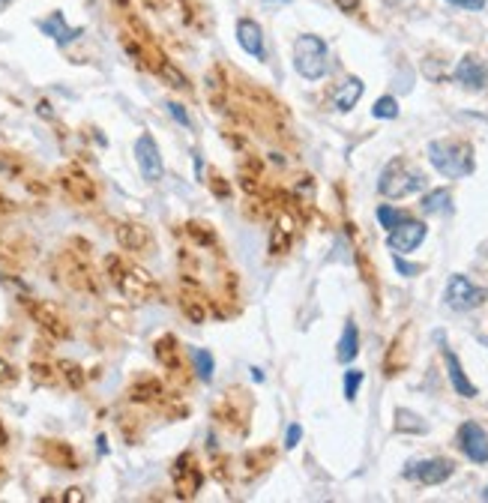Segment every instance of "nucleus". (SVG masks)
Instances as JSON below:
<instances>
[{
	"mask_svg": "<svg viewBox=\"0 0 488 503\" xmlns=\"http://www.w3.org/2000/svg\"><path fill=\"white\" fill-rule=\"evenodd\" d=\"M360 384H362V372H357V368H351V372L345 375V398H348V401L357 398Z\"/></svg>",
	"mask_w": 488,
	"mask_h": 503,
	"instance_id": "nucleus-28",
	"label": "nucleus"
},
{
	"mask_svg": "<svg viewBox=\"0 0 488 503\" xmlns=\"http://www.w3.org/2000/svg\"><path fill=\"white\" fill-rule=\"evenodd\" d=\"M6 4H9V0H0V6H6Z\"/></svg>",
	"mask_w": 488,
	"mask_h": 503,
	"instance_id": "nucleus-41",
	"label": "nucleus"
},
{
	"mask_svg": "<svg viewBox=\"0 0 488 503\" xmlns=\"http://www.w3.org/2000/svg\"><path fill=\"white\" fill-rule=\"evenodd\" d=\"M135 162H138V171L147 183H159L162 174H165V165H162V153H159V144L153 141L150 132H144L135 141Z\"/></svg>",
	"mask_w": 488,
	"mask_h": 503,
	"instance_id": "nucleus-6",
	"label": "nucleus"
},
{
	"mask_svg": "<svg viewBox=\"0 0 488 503\" xmlns=\"http://www.w3.org/2000/svg\"><path fill=\"white\" fill-rule=\"evenodd\" d=\"M336 4H339L341 13H357L360 9V0H336Z\"/></svg>",
	"mask_w": 488,
	"mask_h": 503,
	"instance_id": "nucleus-37",
	"label": "nucleus"
},
{
	"mask_svg": "<svg viewBox=\"0 0 488 503\" xmlns=\"http://www.w3.org/2000/svg\"><path fill=\"white\" fill-rule=\"evenodd\" d=\"M279 4H287V0H279Z\"/></svg>",
	"mask_w": 488,
	"mask_h": 503,
	"instance_id": "nucleus-42",
	"label": "nucleus"
},
{
	"mask_svg": "<svg viewBox=\"0 0 488 503\" xmlns=\"http://www.w3.org/2000/svg\"><path fill=\"white\" fill-rule=\"evenodd\" d=\"M114 237L126 252H144L150 246V240H153L150 231L144 225H138V222H120V225L114 228Z\"/></svg>",
	"mask_w": 488,
	"mask_h": 503,
	"instance_id": "nucleus-14",
	"label": "nucleus"
},
{
	"mask_svg": "<svg viewBox=\"0 0 488 503\" xmlns=\"http://www.w3.org/2000/svg\"><path fill=\"white\" fill-rule=\"evenodd\" d=\"M456 474V464L449 458H423V462H410L405 467V476L407 479H416L423 485H440Z\"/></svg>",
	"mask_w": 488,
	"mask_h": 503,
	"instance_id": "nucleus-7",
	"label": "nucleus"
},
{
	"mask_svg": "<svg viewBox=\"0 0 488 503\" xmlns=\"http://www.w3.org/2000/svg\"><path fill=\"white\" fill-rule=\"evenodd\" d=\"M357 354H360V333H357V323L348 321L345 333H341V339L336 344V360L348 365V363L357 360Z\"/></svg>",
	"mask_w": 488,
	"mask_h": 503,
	"instance_id": "nucleus-17",
	"label": "nucleus"
},
{
	"mask_svg": "<svg viewBox=\"0 0 488 503\" xmlns=\"http://www.w3.org/2000/svg\"><path fill=\"white\" fill-rule=\"evenodd\" d=\"M63 500H66V503H81V500H84L81 488H69V491H66V495H63Z\"/></svg>",
	"mask_w": 488,
	"mask_h": 503,
	"instance_id": "nucleus-38",
	"label": "nucleus"
},
{
	"mask_svg": "<svg viewBox=\"0 0 488 503\" xmlns=\"http://www.w3.org/2000/svg\"><path fill=\"white\" fill-rule=\"evenodd\" d=\"M362 90H365V87H362L360 78H348V81L336 90V99H332V102H336V108H339V111H351L353 105L360 102Z\"/></svg>",
	"mask_w": 488,
	"mask_h": 503,
	"instance_id": "nucleus-18",
	"label": "nucleus"
},
{
	"mask_svg": "<svg viewBox=\"0 0 488 503\" xmlns=\"http://www.w3.org/2000/svg\"><path fill=\"white\" fill-rule=\"evenodd\" d=\"M156 356L165 368H177V342L174 335H165V339L156 342Z\"/></svg>",
	"mask_w": 488,
	"mask_h": 503,
	"instance_id": "nucleus-23",
	"label": "nucleus"
},
{
	"mask_svg": "<svg viewBox=\"0 0 488 503\" xmlns=\"http://www.w3.org/2000/svg\"><path fill=\"white\" fill-rule=\"evenodd\" d=\"M192 363H195V372L201 381H213V372H216V363H213V354L210 351H192Z\"/></svg>",
	"mask_w": 488,
	"mask_h": 503,
	"instance_id": "nucleus-21",
	"label": "nucleus"
},
{
	"mask_svg": "<svg viewBox=\"0 0 488 503\" xmlns=\"http://www.w3.org/2000/svg\"><path fill=\"white\" fill-rule=\"evenodd\" d=\"M25 309H27V315L36 321L42 330H46L48 335H54V339H66V335H69V327H66L63 315L51 303H42V300H27Z\"/></svg>",
	"mask_w": 488,
	"mask_h": 503,
	"instance_id": "nucleus-11",
	"label": "nucleus"
},
{
	"mask_svg": "<svg viewBox=\"0 0 488 503\" xmlns=\"http://www.w3.org/2000/svg\"><path fill=\"white\" fill-rule=\"evenodd\" d=\"M423 210H426V213H449V210H452L449 189H431V192L423 198Z\"/></svg>",
	"mask_w": 488,
	"mask_h": 503,
	"instance_id": "nucleus-20",
	"label": "nucleus"
},
{
	"mask_svg": "<svg viewBox=\"0 0 488 503\" xmlns=\"http://www.w3.org/2000/svg\"><path fill=\"white\" fill-rule=\"evenodd\" d=\"M39 30L46 33V36H51L57 46H69V42H75L84 33L81 27H69V25H66L63 13H51L48 18H42L39 21Z\"/></svg>",
	"mask_w": 488,
	"mask_h": 503,
	"instance_id": "nucleus-15",
	"label": "nucleus"
},
{
	"mask_svg": "<svg viewBox=\"0 0 488 503\" xmlns=\"http://www.w3.org/2000/svg\"><path fill=\"white\" fill-rule=\"evenodd\" d=\"M33 377H36L39 384H54L57 381V375H54L48 365H33Z\"/></svg>",
	"mask_w": 488,
	"mask_h": 503,
	"instance_id": "nucleus-32",
	"label": "nucleus"
},
{
	"mask_svg": "<svg viewBox=\"0 0 488 503\" xmlns=\"http://www.w3.org/2000/svg\"><path fill=\"white\" fill-rule=\"evenodd\" d=\"M402 219H407V216H405V213H398L395 207H390V204H381V207H378V222H381L386 231H393Z\"/></svg>",
	"mask_w": 488,
	"mask_h": 503,
	"instance_id": "nucleus-27",
	"label": "nucleus"
},
{
	"mask_svg": "<svg viewBox=\"0 0 488 503\" xmlns=\"http://www.w3.org/2000/svg\"><path fill=\"white\" fill-rule=\"evenodd\" d=\"M51 462H57V464H63L66 471H75V452L69 450L66 443H60V441H54V443H48V452H46Z\"/></svg>",
	"mask_w": 488,
	"mask_h": 503,
	"instance_id": "nucleus-22",
	"label": "nucleus"
},
{
	"mask_svg": "<svg viewBox=\"0 0 488 503\" xmlns=\"http://www.w3.org/2000/svg\"><path fill=\"white\" fill-rule=\"evenodd\" d=\"M159 75L174 87V90H183V87H186V75H183V72H177V66L168 63V60H162V63H159Z\"/></svg>",
	"mask_w": 488,
	"mask_h": 503,
	"instance_id": "nucleus-26",
	"label": "nucleus"
},
{
	"mask_svg": "<svg viewBox=\"0 0 488 503\" xmlns=\"http://www.w3.org/2000/svg\"><path fill=\"white\" fill-rule=\"evenodd\" d=\"M237 42H240V48L252 54L255 60H264L267 58V51H264V30L258 21H252V18H240L237 21Z\"/></svg>",
	"mask_w": 488,
	"mask_h": 503,
	"instance_id": "nucleus-12",
	"label": "nucleus"
},
{
	"mask_svg": "<svg viewBox=\"0 0 488 503\" xmlns=\"http://www.w3.org/2000/svg\"><path fill=\"white\" fill-rule=\"evenodd\" d=\"M395 270L402 273V276H416L419 270H423V267H416V264H405V261L395 255Z\"/></svg>",
	"mask_w": 488,
	"mask_h": 503,
	"instance_id": "nucleus-35",
	"label": "nucleus"
},
{
	"mask_svg": "<svg viewBox=\"0 0 488 503\" xmlns=\"http://www.w3.org/2000/svg\"><path fill=\"white\" fill-rule=\"evenodd\" d=\"M426 225L423 222H416V219H402L398 225L390 231V237H386V246L395 252V255H407V252H414L419 243L426 240Z\"/></svg>",
	"mask_w": 488,
	"mask_h": 503,
	"instance_id": "nucleus-9",
	"label": "nucleus"
},
{
	"mask_svg": "<svg viewBox=\"0 0 488 503\" xmlns=\"http://www.w3.org/2000/svg\"><path fill=\"white\" fill-rule=\"evenodd\" d=\"M372 114L378 117V120H395V117H398V102H395L393 96H381L378 102H374Z\"/></svg>",
	"mask_w": 488,
	"mask_h": 503,
	"instance_id": "nucleus-24",
	"label": "nucleus"
},
{
	"mask_svg": "<svg viewBox=\"0 0 488 503\" xmlns=\"http://www.w3.org/2000/svg\"><path fill=\"white\" fill-rule=\"evenodd\" d=\"M395 431H402V434H426L428 431V422H423V417H416L414 410L398 408L395 410Z\"/></svg>",
	"mask_w": 488,
	"mask_h": 503,
	"instance_id": "nucleus-19",
	"label": "nucleus"
},
{
	"mask_svg": "<svg viewBox=\"0 0 488 503\" xmlns=\"http://www.w3.org/2000/svg\"><path fill=\"white\" fill-rule=\"evenodd\" d=\"M459 446L461 452L470 458L476 464H485L488 462V431L480 426V422H461L459 429Z\"/></svg>",
	"mask_w": 488,
	"mask_h": 503,
	"instance_id": "nucleus-10",
	"label": "nucleus"
},
{
	"mask_svg": "<svg viewBox=\"0 0 488 503\" xmlns=\"http://www.w3.org/2000/svg\"><path fill=\"white\" fill-rule=\"evenodd\" d=\"M207 84H210V93H213V102L222 105V90H225V87H222V75L219 72H210L207 75Z\"/></svg>",
	"mask_w": 488,
	"mask_h": 503,
	"instance_id": "nucleus-31",
	"label": "nucleus"
},
{
	"mask_svg": "<svg viewBox=\"0 0 488 503\" xmlns=\"http://www.w3.org/2000/svg\"><path fill=\"white\" fill-rule=\"evenodd\" d=\"M165 108H168V114H171V117H174L177 123H180V126L192 129V120H189V114H186V108H183V105H177V102H168V105H165Z\"/></svg>",
	"mask_w": 488,
	"mask_h": 503,
	"instance_id": "nucleus-30",
	"label": "nucleus"
},
{
	"mask_svg": "<svg viewBox=\"0 0 488 503\" xmlns=\"http://www.w3.org/2000/svg\"><path fill=\"white\" fill-rule=\"evenodd\" d=\"M378 189L384 198H407V195L419 192V189H426V174L416 171V168L405 159H393L384 168Z\"/></svg>",
	"mask_w": 488,
	"mask_h": 503,
	"instance_id": "nucleus-3",
	"label": "nucleus"
},
{
	"mask_svg": "<svg viewBox=\"0 0 488 503\" xmlns=\"http://www.w3.org/2000/svg\"><path fill=\"white\" fill-rule=\"evenodd\" d=\"M299 438H303V429H299L297 422H294V426L287 429V434H285V446H287V450H294V446L299 443Z\"/></svg>",
	"mask_w": 488,
	"mask_h": 503,
	"instance_id": "nucleus-34",
	"label": "nucleus"
},
{
	"mask_svg": "<svg viewBox=\"0 0 488 503\" xmlns=\"http://www.w3.org/2000/svg\"><path fill=\"white\" fill-rule=\"evenodd\" d=\"M60 189L72 201H79V204H93L96 201V183L90 180V174L84 171L79 165H69L60 171Z\"/></svg>",
	"mask_w": 488,
	"mask_h": 503,
	"instance_id": "nucleus-8",
	"label": "nucleus"
},
{
	"mask_svg": "<svg viewBox=\"0 0 488 503\" xmlns=\"http://www.w3.org/2000/svg\"><path fill=\"white\" fill-rule=\"evenodd\" d=\"M294 69L306 81H318L327 75V42L315 33H303L294 42Z\"/></svg>",
	"mask_w": 488,
	"mask_h": 503,
	"instance_id": "nucleus-4",
	"label": "nucleus"
},
{
	"mask_svg": "<svg viewBox=\"0 0 488 503\" xmlns=\"http://www.w3.org/2000/svg\"><path fill=\"white\" fill-rule=\"evenodd\" d=\"M485 297H488V290L480 288V285H473L468 276H452L447 282V294H443L447 306L456 309V311H470L476 306H482Z\"/></svg>",
	"mask_w": 488,
	"mask_h": 503,
	"instance_id": "nucleus-5",
	"label": "nucleus"
},
{
	"mask_svg": "<svg viewBox=\"0 0 488 503\" xmlns=\"http://www.w3.org/2000/svg\"><path fill=\"white\" fill-rule=\"evenodd\" d=\"M60 372H63L66 381H69V387L79 389V387L84 384V375H81V368L75 365V363H60Z\"/></svg>",
	"mask_w": 488,
	"mask_h": 503,
	"instance_id": "nucleus-29",
	"label": "nucleus"
},
{
	"mask_svg": "<svg viewBox=\"0 0 488 503\" xmlns=\"http://www.w3.org/2000/svg\"><path fill=\"white\" fill-rule=\"evenodd\" d=\"M482 500H485V503H488V485H485V491H482Z\"/></svg>",
	"mask_w": 488,
	"mask_h": 503,
	"instance_id": "nucleus-40",
	"label": "nucleus"
},
{
	"mask_svg": "<svg viewBox=\"0 0 488 503\" xmlns=\"http://www.w3.org/2000/svg\"><path fill=\"white\" fill-rule=\"evenodd\" d=\"M105 267H108L111 282L117 285V290H120V294H123L126 300L144 303V300H150L153 294H156V282H153V279L144 273V270H138V267H129V264H123L120 258H108Z\"/></svg>",
	"mask_w": 488,
	"mask_h": 503,
	"instance_id": "nucleus-2",
	"label": "nucleus"
},
{
	"mask_svg": "<svg viewBox=\"0 0 488 503\" xmlns=\"http://www.w3.org/2000/svg\"><path fill=\"white\" fill-rule=\"evenodd\" d=\"M15 381V372H13V365L0 360V384H13Z\"/></svg>",
	"mask_w": 488,
	"mask_h": 503,
	"instance_id": "nucleus-36",
	"label": "nucleus"
},
{
	"mask_svg": "<svg viewBox=\"0 0 488 503\" xmlns=\"http://www.w3.org/2000/svg\"><path fill=\"white\" fill-rule=\"evenodd\" d=\"M428 159L443 177H452V180L473 174V150L464 141H431Z\"/></svg>",
	"mask_w": 488,
	"mask_h": 503,
	"instance_id": "nucleus-1",
	"label": "nucleus"
},
{
	"mask_svg": "<svg viewBox=\"0 0 488 503\" xmlns=\"http://www.w3.org/2000/svg\"><path fill=\"white\" fill-rule=\"evenodd\" d=\"M452 78H456L461 87H468V90H482V87L488 84V69H485V63L480 58H461L459 66H456V72H452Z\"/></svg>",
	"mask_w": 488,
	"mask_h": 503,
	"instance_id": "nucleus-13",
	"label": "nucleus"
},
{
	"mask_svg": "<svg viewBox=\"0 0 488 503\" xmlns=\"http://www.w3.org/2000/svg\"><path fill=\"white\" fill-rule=\"evenodd\" d=\"M162 393V387H159V381H141V384H135L129 389V396H132V401H150L153 396H159Z\"/></svg>",
	"mask_w": 488,
	"mask_h": 503,
	"instance_id": "nucleus-25",
	"label": "nucleus"
},
{
	"mask_svg": "<svg viewBox=\"0 0 488 503\" xmlns=\"http://www.w3.org/2000/svg\"><path fill=\"white\" fill-rule=\"evenodd\" d=\"M443 360H447V372H449V384L456 387V393L461 398H473L476 396V387L468 381V375H464V368L459 363V356L452 351H443Z\"/></svg>",
	"mask_w": 488,
	"mask_h": 503,
	"instance_id": "nucleus-16",
	"label": "nucleus"
},
{
	"mask_svg": "<svg viewBox=\"0 0 488 503\" xmlns=\"http://www.w3.org/2000/svg\"><path fill=\"white\" fill-rule=\"evenodd\" d=\"M447 4L461 6V9H470V13H480V9H485V0H447Z\"/></svg>",
	"mask_w": 488,
	"mask_h": 503,
	"instance_id": "nucleus-33",
	"label": "nucleus"
},
{
	"mask_svg": "<svg viewBox=\"0 0 488 503\" xmlns=\"http://www.w3.org/2000/svg\"><path fill=\"white\" fill-rule=\"evenodd\" d=\"M39 114L42 117H51V105L48 102H39Z\"/></svg>",
	"mask_w": 488,
	"mask_h": 503,
	"instance_id": "nucleus-39",
	"label": "nucleus"
}]
</instances>
